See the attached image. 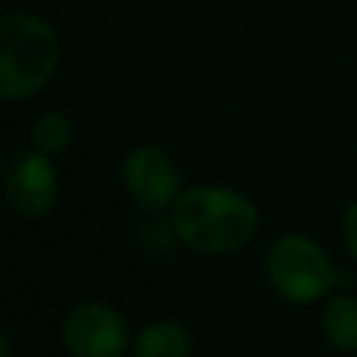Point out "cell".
<instances>
[{"instance_id":"obj_3","label":"cell","mask_w":357,"mask_h":357,"mask_svg":"<svg viewBox=\"0 0 357 357\" xmlns=\"http://www.w3.org/2000/svg\"><path fill=\"white\" fill-rule=\"evenodd\" d=\"M265 279L287 304H318L335 290H343L349 273H343L329 251L310 234L287 231L276 237L265 254Z\"/></svg>"},{"instance_id":"obj_8","label":"cell","mask_w":357,"mask_h":357,"mask_svg":"<svg viewBox=\"0 0 357 357\" xmlns=\"http://www.w3.org/2000/svg\"><path fill=\"white\" fill-rule=\"evenodd\" d=\"M192 332L176 318H159L145 324L134 343L131 357H192Z\"/></svg>"},{"instance_id":"obj_2","label":"cell","mask_w":357,"mask_h":357,"mask_svg":"<svg viewBox=\"0 0 357 357\" xmlns=\"http://www.w3.org/2000/svg\"><path fill=\"white\" fill-rule=\"evenodd\" d=\"M56 28L31 11L0 14V100L39 95L59 67Z\"/></svg>"},{"instance_id":"obj_5","label":"cell","mask_w":357,"mask_h":357,"mask_svg":"<svg viewBox=\"0 0 357 357\" xmlns=\"http://www.w3.org/2000/svg\"><path fill=\"white\" fill-rule=\"evenodd\" d=\"M123 184L128 198L148 212H165L181 195L178 167L173 156L159 145H139L126 153Z\"/></svg>"},{"instance_id":"obj_10","label":"cell","mask_w":357,"mask_h":357,"mask_svg":"<svg viewBox=\"0 0 357 357\" xmlns=\"http://www.w3.org/2000/svg\"><path fill=\"white\" fill-rule=\"evenodd\" d=\"M340 240H343L349 257L357 262V201H351L340 218Z\"/></svg>"},{"instance_id":"obj_11","label":"cell","mask_w":357,"mask_h":357,"mask_svg":"<svg viewBox=\"0 0 357 357\" xmlns=\"http://www.w3.org/2000/svg\"><path fill=\"white\" fill-rule=\"evenodd\" d=\"M0 357H11V343H8L3 329H0Z\"/></svg>"},{"instance_id":"obj_6","label":"cell","mask_w":357,"mask_h":357,"mask_svg":"<svg viewBox=\"0 0 357 357\" xmlns=\"http://www.w3.org/2000/svg\"><path fill=\"white\" fill-rule=\"evenodd\" d=\"M3 187L11 209L22 218H42L59 201V173L50 156L36 148L11 156L3 173Z\"/></svg>"},{"instance_id":"obj_7","label":"cell","mask_w":357,"mask_h":357,"mask_svg":"<svg viewBox=\"0 0 357 357\" xmlns=\"http://www.w3.org/2000/svg\"><path fill=\"white\" fill-rule=\"evenodd\" d=\"M321 335L340 354H357V296L349 290H335L321 304Z\"/></svg>"},{"instance_id":"obj_9","label":"cell","mask_w":357,"mask_h":357,"mask_svg":"<svg viewBox=\"0 0 357 357\" xmlns=\"http://www.w3.org/2000/svg\"><path fill=\"white\" fill-rule=\"evenodd\" d=\"M31 142L45 156H59L73 142V123L64 112H42L31 126Z\"/></svg>"},{"instance_id":"obj_4","label":"cell","mask_w":357,"mask_h":357,"mask_svg":"<svg viewBox=\"0 0 357 357\" xmlns=\"http://www.w3.org/2000/svg\"><path fill=\"white\" fill-rule=\"evenodd\" d=\"M61 346L73 357H123L131 351V326L103 301H81L61 321Z\"/></svg>"},{"instance_id":"obj_12","label":"cell","mask_w":357,"mask_h":357,"mask_svg":"<svg viewBox=\"0 0 357 357\" xmlns=\"http://www.w3.org/2000/svg\"><path fill=\"white\" fill-rule=\"evenodd\" d=\"M6 173V156H3V148H0V176Z\"/></svg>"},{"instance_id":"obj_1","label":"cell","mask_w":357,"mask_h":357,"mask_svg":"<svg viewBox=\"0 0 357 357\" xmlns=\"http://www.w3.org/2000/svg\"><path fill=\"white\" fill-rule=\"evenodd\" d=\"M170 226L190 251L223 257L243 251L257 237L259 209L234 187L192 184L170 206Z\"/></svg>"}]
</instances>
